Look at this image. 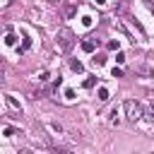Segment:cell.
<instances>
[{"label":"cell","instance_id":"cell-1","mask_svg":"<svg viewBox=\"0 0 154 154\" xmlns=\"http://www.w3.org/2000/svg\"><path fill=\"white\" fill-rule=\"evenodd\" d=\"M123 108H125V116H128V121H140L142 118V106L137 104V101H132V99H128L125 104H123Z\"/></svg>","mask_w":154,"mask_h":154},{"label":"cell","instance_id":"cell-2","mask_svg":"<svg viewBox=\"0 0 154 154\" xmlns=\"http://www.w3.org/2000/svg\"><path fill=\"white\" fill-rule=\"evenodd\" d=\"M60 48L63 51H70L72 48V31H68V29L60 31Z\"/></svg>","mask_w":154,"mask_h":154},{"label":"cell","instance_id":"cell-3","mask_svg":"<svg viewBox=\"0 0 154 154\" xmlns=\"http://www.w3.org/2000/svg\"><path fill=\"white\" fill-rule=\"evenodd\" d=\"M70 68H72L75 72H82V70H84V65H82L80 60H70Z\"/></svg>","mask_w":154,"mask_h":154},{"label":"cell","instance_id":"cell-4","mask_svg":"<svg viewBox=\"0 0 154 154\" xmlns=\"http://www.w3.org/2000/svg\"><path fill=\"white\" fill-rule=\"evenodd\" d=\"M82 48H84L87 53H92V51L96 48V44H94V41H84V44H82Z\"/></svg>","mask_w":154,"mask_h":154},{"label":"cell","instance_id":"cell-5","mask_svg":"<svg viewBox=\"0 0 154 154\" xmlns=\"http://www.w3.org/2000/svg\"><path fill=\"white\" fill-rule=\"evenodd\" d=\"M99 101H108V89H99Z\"/></svg>","mask_w":154,"mask_h":154},{"label":"cell","instance_id":"cell-6","mask_svg":"<svg viewBox=\"0 0 154 154\" xmlns=\"http://www.w3.org/2000/svg\"><path fill=\"white\" fill-rule=\"evenodd\" d=\"M92 63H94V65H104V63H106V58H104V55H94V58H92Z\"/></svg>","mask_w":154,"mask_h":154},{"label":"cell","instance_id":"cell-7","mask_svg":"<svg viewBox=\"0 0 154 154\" xmlns=\"http://www.w3.org/2000/svg\"><path fill=\"white\" fill-rule=\"evenodd\" d=\"M96 84V77H89V80H84V89H92Z\"/></svg>","mask_w":154,"mask_h":154},{"label":"cell","instance_id":"cell-8","mask_svg":"<svg viewBox=\"0 0 154 154\" xmlns=\"http://www.w3.org/2000/svg\"><path fill=\"white\" fill-rule=\"evenodd\" d=\"M15 38H17V36H12V34H7V36H5V44H7V46H15Z\"/></svg>","mask_w":154,"mask_h":154},{"label":"cell","instance_id":"cell-9","mask_svg":"<svg viewBox=\"0 0 154 154\" xmlns=\"http://www.w3.org/2000/svg\"><path fill=\"white\" fill-rule=\"evenodd\" d=\"M118 46H121L118 38H116V41H108V48H111V51H118Z\"/></svg>","mask_w":154,"mask_h":154},{"label":"cell","instance_id":"cell-10","mask_svg":"<svg viewBox=\"0 0 154 154\" xmlns=\"http://www.w3.org/2000/svg\"><path fill=\"white\" fill-rule=\"evenodd\" d=\"M111 75H113V77H123V70H121V68H113Z\"/></svg>","mask_w":154,"mask_h":154},{"label":"cell","instance_id":"cell-11","mask_svg":"<svg viewBox=\"0 0 154 154\" xmlns=\"http://www.w3.org/2000/svg\"><path fill=\"white\" fill-rule=\"evenodd\" d=\"M149 118H154V99H152V104H149Z\"/></svg>","mask_w":154,"mask_h":154},{"label":"cell","instance_id":"cell-12","mask_svg":"<svg viewBox=\"0 0 154 154\" xmlns=\"http://www.w3.org/2000/svg\"><path fill=\"white\" fill-rule=\"evenodd\" d=\"M19 154H34L31 149H22V152H19Z\"/></svg>","mask_w":154,"mask_h":154},{"label":"cell","instance_id":"cell-13","mask_svg":"<svg viewBox=\"0 0 154 154\" xmlns=\"http://www.w3.org/2000/svg\"><path fill=\"white\" fill-rule=\"evenodd\" d=\"M104 3H106V0H96V5H104Z\"/></svg>","mask_w":154,"mask_h":154}]
</instances>
